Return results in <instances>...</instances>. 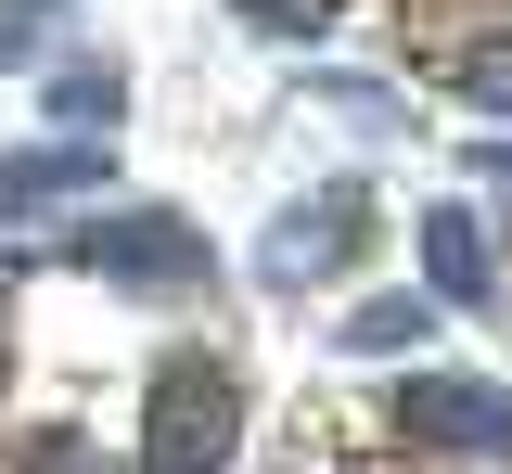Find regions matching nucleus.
Returning <instances> with one entry per match:
<instances>
[{"mask_svg": "<svg viewBox=\"0 0 512 474\" xmlns=\"http://www.w3.org/2000/svg\"><path fill=\"white\" fill-rule=\"evenodd\" d=\"M64 257H77L90 282H116V295H141V308H167V295H192V282H218V257H205V231H192L180 205H103Z\"/></svg>", "mask_w": 512, "mask_h": 474, "instance_id": "1", "label": "nucleus"}, {"mask_svg": "<svg viewBox=\"0 0 512 474\" xmlns=\"http://www.w3.org/2000/svg\"><path fill=\"white\" fill-rule=\"evenodd\" d=\"M244 449V385L218 359H167L154 372V423H141V474H218Z\"/></svg>", "mask_w": 512, "mask_h": 474, "instance_id": "2", "label": "nucleus"}, {"mask_svg": "<svg viewBox=\"0 0 512 474\" xmlns=\"http://www.w3.org/2000/svg\"><path fill=\"white\" fill-rule=\"evenodd\" d=\"M359 244H372V193H359V180H320L308 205H282V218H269L256 270H269V282H320V270H346Z\"/></svg>", "mask_w": 512, "mask_h": 474, "instance_id": "3", "label": "nucleus"}, {"mask_svg": "<svg viewBox=\"0 0 512 474\" xmlns=\"http://www.w3.org/2000/svg\"><path fill=\"white\" fill-rule=\"evenodd\" d=\"M397 423L436 449H474V462H512V385H474V372H410Z\"/></svg>", "mask_w": 512, "mask_h": 474, "instance_id": "4", "label": "nucleus"}, {"mask_svg": "<svg viewBox=\"0 0 512 474\" xmlns=\"http://www.w3.org/2000/svg\"><path fill=\"white\" fill-rule=\"evenodd\" d=\"M423 295L436 308H500V257L474 205H423Z\"/></svg>", "mask_w": 512, "mask_h": 474, "instance_id": "5", "label": "nucleus"}, {"mask_svg": "<svg viewBox=\"0 0 512 474\" xmlns=\"http://www.w3.org/2000/svg\"><path fill=\"white\" fill-rule=\"evenodd\" d=\"M103 141H26V154H0V218H39V205H77V193H103Z\"/></svg>", "mask_w": 512, "mask_h": 474, "instance_id": "6", "label": "nucleus"}, {"mask_svg": "<svg viewBox=\"0 0 512 474\" xmlns=\"http://www.w3.org/2000/svg\"><path fill=\"white\" fill-rule=\"evenodd\" d=\"M116 103H128L116 65H64L52 77V129H77V141H116Z\"/></svg>", "mask_w": 512, "mask_h": 474, "instance_id": "7", "label": "nucleus"}, {"mask_svg": "<svg viewBox=\"0 0 512 474\" xmlns=\"http://www.w3.org/2000/svg\"><path fill=\"white\" fill-rule=\"evenodd\" d=\"M423 334H436V295H372V308L346 321L359 359H397V346H423Z\"/></svg>", "mask_w": 512, "mask_h": 474, "instance_id": "8", "label": "nucleus"}, {"mask_svg": "<svg viewBox=\"0 0 512 474\" xmlns=\"http://www.w3.org/2000/svg\"><path fill=\"white\" fill-rule=\"evenodd\" d=\"M461 103H487V116H512V39H487V52H461Z\"/></svg>", "mask_w": 512, "mask_h": 474, "instance_id": "9", "label": "nucleus"}, {"mask_svg": "<svg viewBox=\"0 0 512 474\" xmlns=\"http://www.w3.org/2000/svg\"><path fill=\"white\" fill-rule=\"evenodd\" d=\"M244 26H269V39H320L333 0H244Z\"/></svg>", "mask_w": 512, "mask_h": 474, "instance_id": "10", "label": "nucleus"}, {"mask_svg": "<svg viewBox=\"0 0 512 474\" xmlns=\"http://www.w3.org/2000/svg\"><path fill=\"white\" fill-rule=\"evenodd\" d=\"M26 474H103V462H90V436H26Z\"/></svg>", "mask_w": 512, "mask_h": 474, "instance_id": "11", "label": "nucleus"}, {"mask_svg": "<svg viewBox=\"0 0 512 474\" xmlns=\"http://www.w3.org/2000/svg\"><path fill=\"white\" fill-rule=\"evenodd\" d=\"M39 26H52V0H13V13H0V65H13V52H26Z\"/></svg>", "mask_w": 512, "mask_h": 474, "instance_id": "12", "label": "nucleus"}]
</instances>
